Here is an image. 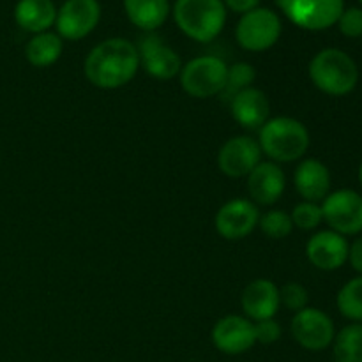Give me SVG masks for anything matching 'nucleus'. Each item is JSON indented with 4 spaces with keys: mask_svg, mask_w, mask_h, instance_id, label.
I'll return each instance as SVG.
<instances>
[{
    "mask_svg": "<svg viewBox=\"0 0 362 362\" xmlns=\"http://www.w3.org/2000/svg\"><path fill=\"white\" fill-rule=\"evenodd\" d=\"M324 221L339 235H357L362 232V197L352 189L329 193L322 202Z\"/></svg>",
    "mask_w": 362,
    "mask_h": 362,
    "instance_id": "nucleus-8",
    "label": "nucleus"
},
{
    "mask_svg": "<svg viewBox=\"0 0 362 362\" xmlns=\"http://www.w3.org/2000/svg\"><path fill=\"white\" fill-rule=\"evenodd\" d=\"M286 18L304 30H325L338 23L343 0H276Z\"/></svg>",
    "mask_w": 362,
    "mask_h": 362,
    "instance_id": "nucleus-7",
    "label": "nucleus"
},
{
    "mask_svg": "<svg viewBox=\"0 0 362 362\" xmlns=\"http://www.w3.org/2000/svg\"><path fill=\"white\" fill-rule=\"evenodd\" d=\"M281 20L278 14L265 7H257L243 14L235 28V37L240 48L247 52H265L279 41Z\"/></svg>",
    "mask_w": 362,
    "mask_h": 362,
    "instance_id": "nucleus-6",
    "label": "nucleus"
},
{
    "mask_svg": "<svg viewBox=\"0 0 362 362\" xmlns=\"http://www.w3.org/2000/svg\"><path fill=\"white\" fill-rule=\"evenodd\" d=\"M64 49L62 37L53 32L35 34L25 46V57L34 67L53 66L60 59Z\"/></svg>",
    "mask_w": 362,
    "mask_h": 362,
    "instance_id": "nucleus-22",
    "label": "nucleus"
},
{
    "mask_svg": "<svg viewBox=\"0 0 362 362\" xmlns=\"http://www.w3.org/2000/svg\"><path fill=\"white\" fill-rule=\"evenodd\" d=\"M255 78H257V71H255V67L251 66V64H233V66L228 67V73H226V85L225 88H223L221 95H225L230 101V99L235 94H239L240 90L253 87Z\"/></svg>",
    "mask_w": 362,
    "mask_h": 362,
    "instance_id": "nucleus-25",
    "label": "nucleus"
},
{
    "mask_svg": "<svg viewBox=\"0 0 362 362\" xmlns=\"http://www.w3.org/2000/svg\"><path fill=\"white\" fill-rule=\"evenodd\" d=\"M226 73H228V66L219 57H197L180 69V87L191 98H214L221 94L225 88Z\"/></svg>",
    "mask_w": 362,
    "mask_h": 362,
    "instance_id": "nucleus-5",
    "label": "nucleus"
},
{
    "mask_svg": "<svg viewBox=\"0 0 362 362\" xmlns=\"http://www.w3.org/2000/svg\"><path fill=\"white\" fill-rule=\"evenodd\" d=\"M173 18L187 37L209 42L221 34L226 21V7L223 0H177Z\"/></svg>",
    "mask_w": 362,
    "mask_h": 362,
    "instance_id": "nucleus-4",
    "label": "nucleus"
},
{
    "mask_svg": "<svg viewBox=\"0 0 362 362\" xmlns=\"http://www.w3.org/2000/svg\"><path fill=\"white\" fill-rule=\"evenodd\" d=\"M262 161V148L258 140L240 134L232 136L221 145L218 152V168L230 179L247 177Z\"/></svg>",
    "mask_w": 362,
    "mask_h": 362,
    "instance_id": "nucleus-12",
    "label": "nucleus"
},
{
    "mask_svg": "<svg viewBox=\"0 0 362 362\" xmlns=\"http://www.w3.org/2000/svg\"><path fill=\"white\" fill-rule=\"evenodd\" d=\"M244 317L251 322H262L274 318L279 306V288L271 279H255L244 288L240 296Z\"/></svg>",
    "mask_w": 362,
    "mask_h": 362,
    "instance_id": "nucleus-17",
    "label": "nucleus"
},
{
    "mask_svg": "<svg viewBox=\"0 0 362 362\" xmlns=\"http://www.w3.org/2000/svg\"><path fill=\"white\" fill-rule=\"evenodd\" d=\"M359 2H361V4H362V0H359Z\"/></svg>",
    "mask_w": 362,
    "mask_h": 362,
    "instance_id": "nucleus-34",
    "label": "nucleus"
},
{
    "mask_svg": "<svg viewBox=\"0 0 362 362\" xmlns=\"http://www.w3.org/2000/svg\"><path fill=\"white\" fill-rule=\"evenodd\" d=\"M290 331H292L293 339L310 352L325 350L329 345H332L336 336L334 322L331 320V317L310 306L293 315Z\"/></svg>",
    "mask_w": 362,
    "mask_h": 362,
    "instance_id": "nucleus-9",
    "label": "nucleus"
},
{
    "mask_svg": "<svg viewBox=\"0 0 362 362\" xmlns=\"http://www.w3.org/2000/svg\"><path fill=\"white\" fill-rule=\"evenodd\" d=\"M124 11L134 27L154 32L166 21L170 13L168 0H124Z\"/></svg>",
    "mask_w": 362,
    "mask_h": 362,
    "instance_id": "nucleus-21",
    "label": "nucleus"
},
{
    "mask_svg": "<svg viewBox=\"0 0 362 362\" xmlns=\"http://www.w3.org/2000/svg\"><path fill=\"white\" fill-rule=\"evenodd\" d=\"M285 187V172L274 161H260L247 175V193L253 204L274 205L283 197Z\"/></svg>",
    "mask_w": 362,
    "mask_h": 362,
    "instance_id": "nucleus-16",
    "label": "nucleus"
},
{
    "mask_svg": "<svg viewBox=\"0 0 362 362\" xmlns=\"http://www.w3.org/2000/svg\"><path fill=\"white\" fill-rule=\"evenodd\" d=\"M338 27L343 35L346 37H361L362 35V9L359 7H350L343 9L341 16L338 20Z\"/></svg>",
    "mask_w": 362,
    "mask_h": 362,
    "instance_id": "nucleus-29",
    "label": "nucleus"
},
{
    "mask_svg": "<svg viewBox=\"0 0 362 362\" xmlns=\"http://www.w3.org/2000/svg\"><path fill=\"white\" fill-rule=\"evenodd\" d=\"M255 324V338L257 343L262 345H272V343L278 341L281 338V325L274 320V318H269V320L262 322H253Z\"/></svg>",
    "mask_w": 362,
    "mask_h": 362,
    "instance_id": "nucleus-30",
    "label": "nucleus"
},
{
    "mask_svg": "<svg viewBox=\"0 0 362 362\" xmlns=\"http://www.w3.org/2000/svg\"><path fill=\"white\" fill-rule=\"evenodd\" d=\"M339 313L349 320L362 324V276L350 279L341 286L336 297Z\"/></svg>",
    "mask_w": 362,
    "mask_h": 362,
    "instance_id": "nucleus-24",
    "label": "nucleus"
},
{
    "mask_svg": "<svg viewBox=\"0 0 362 362\" xmlns=\"http://www.w3.org/2000/svg\"><path fill=\"white\" fill-rule=\"evenodd\" d=\"M349 260L350 264H352V267L362 276V237H359V239L350 246Z\"/></svg>",
    "mask_w": 362,
    "mask_h": 362,
    "instance_id": "nucleus-32",
    "label": "nucleus"
},
{
    "mask_svg": "<svg viewBox=\"0 0 362 362\" xmlns=\"http://www.w3.org/2000/svg\"><path fill=\"white\" fill-rule=\"evenodd\" d=\"M311 81L329 95H346L357 87L359 69L352 57L338 48H325L311 59L308 67Z\"/></svg>",
    "mask_w": 362,
    "mask_h": 362,
    "instance_id": "nucleus-3",
    "label": "nucleus"
},
{
    "mask_svg": "<svg viewBox=\"0 0 362 362\" xmlns=\"http://www.w3.org/2000/svg\"><path fill=\"white\" fill-rule=\"evenodd\" d=\"M101 6L98 0H66L57 13V34L67 41L87 37L99 23Z\"/></svg>",
    "mask_w": 362,
    "mask_h": 362,
    "instance_id": "nucleus-11",
    "label": "nucleus"
},
{
    "mask_svg": "<svg viewBox=\"0 0 362 362\" xmlns=\"http://www.w3.org/2000/svg\"><path fill=\"white\" fill-rule=\"evenodd\" d=\"M212 343L226 356H239L255 346V324L240 315H226L212 327Z\"/></svg>",
    "mask_w": 362,
    "mask_h": 362,
    "instance_id": "nucleus-14",
    "label": "nucleus"
},
{
    "mask_svg": "<svg viewBox=\"0 0 362 362\" xmlns=\"http://www.w3.org/2000/svg\"><path fill=\"white\" fill-rule=\"evenodd\" d=\"M230 112L233 120L244 129H260L271 115V103L264 90L250 87L230 99Z\"/></svg>",
    "mask_w": 362,
    "mask_h": 362,
    "instance_id": "nucleus-18",
    "label": "nucleus"
},
{
    "mask_svg": "<svg viewBox=\"0 0 362 362\" xmlns=\"http://www.w3.org/2000/svg\"><path fill=\"white\" fill-rule=\"evenodd\" d=\"M359 182H361V186H362V163H361V168H359Z\"/></svg>",
    "mask_w": 362,
    "mask_h": 362,
    "instance_id": "nucleus-33",
    "label": "nucleus"
},
{
    "mask_svg": "<svg viewBox=\"0 0 362 362\" xmlns=\"http://www.w3.org/2000/svg\"><path fill=\"white\" fill-rule=\"evenodd\" d=\"M350 246L346 239L332 230L317 232L306 244V257L320 271H338L349 260Z\"/></svg>",
    "mask_w": 362,
    "mask_h": 362,
    "instance_id": "nucleus-15",
    "label": "nucleus"
},
{
    "mask_svg": "<svg viewBox=\"0 0 362 362\" xmlns=\"http://www.w3.org/2000/svg\"><path fill=\"white\" fill-rule=\"evenodd\" d=\"M260 211L257 204L246 198H233L216 212V232L226 240H243L258 228Z\"/></svg>",
    "mask_w": 362,
    "mask_h": 362,
    "instance_id": "nucleus-10",
    "label": "nucleus"
},
{
    "mask_svg": "<svg viewBox=\"0 0 362 362\" xmlns=\"http://www.w3.org/2000/svg\"><path fill=\"white\" fill-rule=\"evenodd\" d=\"M225 7H228L230 11L233 13H239V14H246L250 11L257 9L260 0H223Z\"/></svg>",
    "mask_w": 362,
    "mask_h": 362,
    "instance_id": "nucleus-31",
    "label": "nucleus"
},
{
    "mask_svg": "<svg viewBox=\"0 0 362 362\" xmlns=\"http://www.w3.org/2000/svg\"><path fill=\"white\" fill-rule=\"evenodd\" d=\"M293 184L304 202H324L331 193V172L318 159H304L293 173Z\"/></svg>",
    "mask_w": 362,
    "mask_h": 362,
    "instance_id": "nucleus-19",
    "label": "nucleus"
},
{
    "mask_svg": "<svg viewBox=\"0 0 362 362\" xmlns=\"http://www.w3.org/2000/svg\"><path fill=\"white\" fill-rule=\"evenodd\" d=\"M140 55L136 45L122 37L99 42L85 59V76L94 87L115 90L129 83L138 73Z\"/></svg>",
    "mask_w": 362,
    "mask_h": 362,
    "instance_id": "nucleus-1",
    "label": "nucleus"
},
{
    "mask_svg": "<svg viewBox=\"0 0 362 362\" xmlns=\"http://www.w3.org/2000/svg\"><path fill=\"white\" fill-rule=\"evenodd\" d=\"M293 226L300 230H315L322 221H324V214H322V205L315 204V202H300L293 207L292 214Z\"/></svg>",
    "mask_w": 362,
    "mask_h": 362,
    "instance_id": "nucleus-27",
    "label": "nucleus"
},
{
    "mask_svg": "<svg viewBox=\"0 0 362 362\" xmlns=\"http://www.w3.org/2000/svg\"><path fill=\"white\" fill-rule=\"evenodd\" d=\"M334 362H362V324L343 327L332 341Z\"/></svg>",
    "mask_w": 362,
    "mask_h": 362,
    "instance_id": "nucleus-23",
    "label": "nucleus"
},
{
    "mask_svg": "<svg viewBox=\"0 0 362 362\" xmlns=\"http://www.w3.org/2000/svg\"><path fill=\"white\" fill-rule=\"evenodd\" d=\"M258 228L262 230L264 235L269 239L281 240L292 233L293 223L288 212L285 211H269L258 219Z\"/></svg>",
    "mask_w": 362,
    "mask_h": 362,
    "instance_id": "nucleus-26",
    "label": "nucleus"
},
{
    "mask_svg": "<svg viewBox=\"0 0 362 362\" xmlns=\"http://www.w3.org/2000/svg\"><path fill=\"white\" fill-rule=\"evenodd\" d=\"M138 55L140 66L144 67L148 76L156 80H172L182 69V60L179 53L156 34H147L138 42Z\"/></svg>",
    "mask_w": 362,
    "mask_h": 362,
    "instance_id": "nucleus-13",
    "label": "nucleus"
},
{
    "mask_svg": "<svg viewBox=\"0 0 362 362\" xmlns=\"http://www.w3.org/2000/svg\"><path fill=\"white\" fill-rule=\"evenodd\" d=\"M14 20L23 30L41 34L55 23L57 9L52 0H20L14 7Z\"/></svg>",
    "mask_w": 362,
    "mask_h": 362,
    "instance_id": "nucleus-20",
    "label": "nucleus"
},
{
    "mask_svg": "<svg viewBox=\"0 0 362 362\" xmlns=\"http://www.w3.org/2000/svg\"><path fill=\"white\" fill-rule=\"evenodd\" d=\"M262 154L274 163H292L310 148V131L293 117H274L258 129Z\"/></svg>",
    "mask_w": 362,
    "mask_h": 362,
    "instance_id": "nucleus-2",
    "label": "nucleus"
},
{
    "mask_svg": "<svg viewBox=\"0 0 362 362\" xmlns=\"http://www.w3.org/2000/svg\"><path fill=\"white\" fill-rule=\"evenodd\" d=\"M308 300H310V293H308L306 286H303L300 283H286L279 288V303L293 313L308 308Z\"/></svg>",
    "mask_w": 362,
    "mask_h": 362,
    "instance_id": "nucleus-28",
    "label": "nucleus"
}]
</instances>
